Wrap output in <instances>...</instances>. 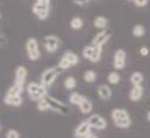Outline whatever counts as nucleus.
<instances>
[{"label":"nucleus","instance_id":"obj_27","mask_svg":"<svg viewBox=\"0 0 150 138\" xmlns=\"http://www.w3.org/2000/svg\"><path fill=\"white\" fill-rule=\"evenodd\" d=\"M76 87V78L74 77H67L65 80V88L66 89H73Z\"/></svg>","mask_w":150,"mask_h":138},{"label":"nucleus","instance_id":"obj_24","mask_svg":"<svg viewBox=\"0 0 150 138\" xmlns=\"http://www.w3.org/2000/svg\"><path fill=\"white\" fill-rule=\"evenodd\" d=\"M37 108H38L39 111H48V110H50V105H49V103H48L47 99L44 98V99H42V100L38 102V105H37Z\"/></svg>","mask_w":150,"mask_h":138},{"label":"nucleus","instance_id":"obj_30","mask_svg":"<svg viewBox=\"0 0 150 138\" xmlns=\"http://www.w3.org/2000/svg\"><path fill=\"white\" fill-rule=\"evenodd\" d=\"M134 4H136L138 7H143L148 4V0H134Z\"/></svg>","mask_w":150,"mask_h":138},{"label":"nucleus","instance_id":"obj_18","mask_svg":"<svg viewBox=\"0 0 150 138\" xmlns=\"http://www.w3.org/2000/svg\"><path fill=\"white\" fill-rule=\"evenodd\" d=\"M144 81V77L143 75L140 72H133L132 76H131V82L133 86H142V83Z\"/></svg>","mask_w":150,"mask_h":138},{"label":"nucleus","instance_id":"obj_12","mask_svg":"<svg viewBox=\"0 0 150 138\" xmlns=\"http://www.w3.org/2000/svg\"><path fill=\"white\" fill-rule=\"evenodd\" d=\"M26 77H27V68L25 66H18L16 68V72H15V78H16L15 83L20 84V86H23Z\"/></svg>","mask_w":150,"mask_h":138},{"label":"nucleus","instance_id":"obj_19","mask_svg":"<svg viewBox=\"0 0 150 138\" xmlns=\"http://www.w3.org/2000/svg\"><path fill=\"white\" fill-rule=\"evenodd\" d=\"M94 26L99 29H105V27L108 26V20L104 16H98L94 20Z\"/></svg>","mask_w":150,"mask_h":138},{"label":"nucleus","instance_id":"obj_2","mask_svg":"<svg viewBox=\"0 0 150 138\" xmlns=\"http://www.w3.org/2000/svg\"><path fill=\"white\" fill-rule=\"evenodd\" d=\"M83 56L92 63H98L101 56V47H96L93 44L87 45L83 49Z\"/></svg>","mask_w":150,"mask_h":138},{"label":"nucleus","instance_id":"obj_9","mask_svg":"<svg viewBox=\"0 0 150 138\" xmlns=\"http://www.w3.org/2000/svg\"><path fill=\"white\" fill-rule=\"evenodd\" d=\"M110 37H111V33L109 32V31L103 29V31H100V32L93 38V43L92 44L96 45V47H101L103 48V45L110 39Z\"/></svg>","mask_w":150,"mask_h":138},{"label":"nucleus","instance_id":"obj_6","mask_svg":"<svg viewBox=\"0 0 150 138\" xmlns=\"http://www.w3.org/2000/svg\"><path fill=\"white\" fill-rule=\"evenodd\" d=\"M45 99L48 100V103L50 105V110L55 111L57 114H62V115H66L67 112H69V108H67V105H65L64 103L57 100V99L51 98V97H47Z\"/></svg>","mask_w":150,"mask_h":138},{"label":"nucleus","instance_id":"obj_28","mask_svg":"<svg viewBox=\"0 0 150 138\" xmlns=\"http://www.w3.org/2000/svg\"><path fill=\"white\" fill-rule=\"evenodd\" d=\"M71 66L72 65L70 64V61L62 56V59L60 60V63H59V68H60V70H67V68L71 67Z\"/></svg>","mask_w":150,"mask_h":138},{"label":"nucleus","instance_id":"obj_13","mask_svg":"<svg viewBox=\"0 0 150 138\" xmlns=\"http://www.w3.org/2000/svg\"><path fill=\"white\" fill-rule=\"evenodd\" d=\"M143 95V87L142 86H134L129 93V98L133 102H138Z\"/></svg>","mask_w":150,"mask_h":138},{"label":"nucleus","instance_id":"obj_25","mask_svg":"<svg viewBox=\"0 0 150 138\" xmlns=\"http://www.w3.org/2000/svg\"><path fill=\"white\" fill-rule=\"evenodd\" d=\"M133 36L134 37H142V36H144V33H145V29H144V27L142 26V25H136L133 27Z\"/></svg>","mask_w":150,"mask_h":138},{"label":"nucleus","instance_id":"obj_5","mask_svg":"<svg viewBox=\"0 0 150 138\" xmlns=\"http://www.w3.org/2000/svg\"><path fill=\"white\" fill-rule=\"evenodd\" d=\"M43 44L45 45V48L50 53H54L57 50V48L60 47V44H61V41H60V38L54 36V34H49L47 37H44L43 39Z\"/></svg>","mask_w":150,"mask_h":138},{"label":"nucleus","instance_id":"obj_26","mask_svg":"<svg viewBox=\"0 0 150 138\" xmlns=\"http://www.w3.org/2000/svg\"><path fill=\"white\" fill-rule=\"evenodd\" d=\"M95 78H96V73H95L94 71H92V70L86 71V73H84V81H86V82L92 83V82L95 81Z\"/></svg>","mask_w":150,"mask_h":138},{"label":"nucleus","instance_id":"obj_11","mask_svg":"<svg viewBox=\"0 0 150 138\" xmlns=\"http://www.w3.org/2000/svg\"><path fill=\"white\" fill-rule=\"evenodd\" d=\"M126 66V53L125 50L120 49L116 50L115 55H114V67L116 70H122Z\"/></svg>","mask_w":150,"mask_h":138},{"label":"nucleus","instance_id":"obj_36","mask_svg":"<svg viewBox=\"0 0 150 138\" xmlns=\"http://www.w3.org/2000/svg\"><path fill=\"white\" fill-rule=\"evenodd\" d=\"M129 1H134V0H129Z\"/></svg>","mask_w":150,"mask_h":138},{"label":"nucleus","instance_id":"obj_22","mask_svg":"<svg viewBox=\"0 0 150 138\" xmlns=\"http://www.w3.org/2000/svg\"><path fill=\"white\" fill-rule=\"evenodd\" d=\"M70 26H71V28H73V29H79V28L83 27V21H82L81 17H73V18L71 20Z\"/></svg>","mask_w":150,"mask_h":138},{"label":"nucleus","instance_id":"obj_14","mask_svg":"<svg viewBox=\"0 0 150 138\" xmlns=\"http://www.w3.org/2000/svg\"><path fill=\"white\" fill-rule=\"evenodd\" d=\"M111 94H112V92H111L109 86H100L98 88V95L100 97V99H103V100H109L111 98Z\"/></svg>","mask_w":150,"mask_h":138},{"label":"nucleus","instance_id":"obj_21","mask_svg":"<svg viewBox=\"0 0 150 138\" xmlns=\"http://www.w3.org/2000/svg\"><path fill=\"white\" fill-rule=\"evenodd\" d=\"M83 99H84V97H82L79 93H73V94H71L70 95V103L71 104H73V105H81V103L83 102Z\"/></svg>","mask_w":150,"mask_h":138},{"label":"nucleus","instance_id":"obj_23","mask_svg":"<svg viewBox=\"0 0 150 138\" xmlns=\"http://www.w3.org/2000/svg\"><path fill=\"white\" fill-rule=\"evenodd\" d=\"M121 80V76H120L117 72H110L108 76V81L110 84H117Z\"/></svg>","mask_w":150,"mask_h":138},{"label":"nucleus","instance_id":"obj_29","mask_svg":"<svg viewBox=\"0 0 150 138\" xmlns=\"http://www.w3.org/2000/svg\"><path fill=\"white\" fill-rule=\"evenodd\" d=\"M6 138H20V133L16 129H9L6 132Z\"/></svg>","mask_w":150,"mask_h":138},{"label":"nucleus","instance_id":"obj_10","mask_svg":"<svg viewBox=\"0 0 150 138\" xmlns=\"http://www.w3.org/2000/svg\"><path fill=\"white\" fill-rule=\"evenodd\" d=\"M33 12L38 16L39 20H45L49 15V5H44V4H40L37 1L34 5H33Z\"/></svg>","mask_w":150,"mask_h":138},{"label":"nucleus","instance_id":"obj_3","mask_svg":"<svg viewBox=\"0 0 150 138\" xmlns=\"http://www.w3.org/2000/svg\"><path fill=\"white\" fill-rule=\"evenodd\" d=\"M26 49H27V55L28 58L35 61L40 58V51H39V47H38V42H37L35 38H29L26 43Z\"/></svg>","mask_w":150,"mask_h":138},{"label":"nucleus","instance_id":"obj_20","mask_svg":"<svg viewBox=\"0 0 150 138\" xmlns=\"http://www.w3.org/2000/svg\"><path fill=\"white\" fill-rule=\"evenodd\" d=\"M64 58L69 60L70 64H71L72 66H73V65H77L78 61H79V60H78V56L74 54V53H72V51H66L65 54H64Z\"/></svg>","mask_w":150,"mask_h":138},{"label":"nucleus","instance_id":"obj_16","mask_svg":"<svg viewBox=\"0 0 150 138\" xmlns=\"http://www.w3.org/2000/svg\"><path fill=\"white\" fill-rule=\"evenodd\" d=\"M23 92V86H20V84L15 83L13 86H11L7 90V94L6 95H12V97H20Z\"/></svg>","mask_w":150,"mask_h":138},{"label":"nucleus","instance_id":"obj_33","mask_svg":"<svg viewBox=\"0 0 150 138\" xmlns=\"http://www.w3.org/2000/svg\"><path fill=\"white\" fill-rule=\"evenodd\" d=\"M38 3L44 4V5H50V0H37Z\"/></svg>","mask_w":150,"mask_h":138},{"label":"nucleus","instance_id":"obj_32","mask_svg":"<svg viewBox=\"0 0 150 138\" xmlns=\"http://www.w3.org/2000/svg\"><path fill=\"white\" fill-rule=\"evenodd\" d=\"M73 3L77 5H86L88 3V0H73Z\"/></svg>","mask_w":150,"mask_h":138},{"label":"nucleus","instance_id":"obj_8","mask_svg":"<svg viewBox=\"0 0 150 138\" xmlns=\"http://www.w3.org/2000/svg\"><path fill=\"white\" fill-rule=\"evenodd\" d=\"M91 129H92V126L89 125V122L83 121L76 127V129H74V136L77 138H86L89 133H92Z\"/></svg>","mask_w":150,"mask_h":138},{"label":"nucleus","instance_id":"obj_17","mask_svg":"<svg viewBox=\"0 0 150 138\" xmlns=\"http://www.w3.org/2000/svg\"><path fill=\"white\" fill-rule=\"evenodd\" d=\"M79 109H81V112H83V114H89V112L92 111V109H93V104L91 103V100H89V99L84 98V99H83V102H82L81 105H79Z\"/></svg>","mask_w":150,"mask_h":138},{"label":"nucleus","instance_id":"obj_1","mask_svg":"<svg viewBox=\"0 0 150 138\" xmlns=\"http://www.w3.org/2000/svg\"><path fill=\"white\" fill-rule=\"evenodd\" d=\"M112 120H114L115 125L120 128H128L132 124L131 117L128 115V111H126L125 109H115L111 112Z\"/></svg>","mask_w":150,"mask_h":138},{"label":"nucleus","instance_id":"obj_35","mask_svg":"<svg viewBox=\"0 0 150 138\" xmlns=\"http://www.w3.org/2000/svg\"><path fill=\"white\" fill-rule=\"evenodd\" d=\"M146 117H148V121L150 122V110H149V112H148V116H146Z\"/></svg>","mask_w":150,"mask_h":138},{"label":"nucleus","instance_id":"obj_7","mask_svg":"<svg viewBox=\"0 0 150 138\" xmlns=\"http://www.w3.org/2000/svg\"><path fill=\"white\" fill-rule=\"evenodd\" d=\"M89 122V125L92 126V128H96V129H105L108 126V122L103 116H100L99 114H94L91 117H88L87 120Z\"/></svg>","mask_w":150,"mask_h":138},{"label":"nucleus","instance_id":"obj_15","mask_svg":"<svg viewBox=\"0 0 150 138\" xmlns=\"http://www.w3.org/2000/svg\"><path fill=\"white\" fill-rule=\"evenodd\" d=\"M4 103L11 106H20L22 104V98L20 97H12V95H6L4 98Z\"/></svg>","mask_w":150,"mask_h":138},{"label":"nucleus","instance_id":"obj_34","mask_svg":"<svg viewBox=\"0 0 150 138\" xmlns=\"http://www.w3.org/2000/svg\"><path fill=\"white\" fill-rule=\"evenodd\" d=\"M86 138H98V137H96L95 134H93V133H89V134H88Z\"/></svg>","mask_w":150,"mask_h":138},{"label":"nucleus","instance_id":"obj_4","mask_svg":"<svg viewBox=\"0 0 150 138\" xmlns=\"http://www.w3.org/2000/svg\"><path fill=\"white\" fill-rule=\"evenodd\" d=\"M57 75H59V71L56 70L55 67H50L48 68V70H45L43 72L42 75V84L44 87H49L52 84V82H54L57 77Z\"/></svg>","mask_w":150,"mask_h":138},{"label":"nucleus","instance_id":"obj_31","mask_svg":"<svg viewBox=\"0 0 150 138\" xmlns=\"http://www.w3.org/2000/svg\"><path fill=\"white\" fill-rule=\"evenodd\" d=\"M139 53H140V55L146 56V55L149 54V49H148L146 47H142V48H140V50H139Z\"/></svg>","mask_w":150,"mask_h":138}]
</instances>
